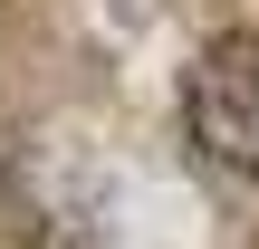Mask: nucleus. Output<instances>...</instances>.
Listing matches in <instances>:
<instances>
[{
    "label": "nucleus",
    "mask_w": 259,
    "mask_h": 249,
    "mask_svg": "<svg viewBox=\"0 0 259 249\" xmlns=\"http://www.w3.org/2000/svg\"><path fill=\"white\" fill-rule=\"evenodd\" d=\"M183 134H192L221 173L259 182V29L211 38V48L183 67Z\"/></svg>",
    "instance_id": "nucleus-1"
}]
</instances>
